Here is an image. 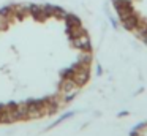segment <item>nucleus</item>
I'll list each match as a JSON object with an SVG mask.
<instances>
[{
	"label": "nucleus",
	"instance_id": "f257e3e1",
	"mask_svg": "<svg viewBox=\"0 0 147 136\" xmlns=\"http://www.w3.org/2000/svg\"><path fill=\"white\" fill-rule=\"evenodd\" d=\"M7 16H3V14H0V30H2V28L3 27H7Z\"/></svg>",
	"mask_w": 147,
	"mask_h": 136
}]
</instances>
